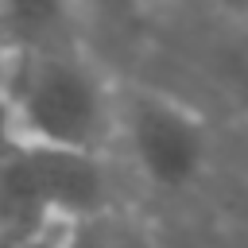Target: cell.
<instances>
[{
  "mask_svg": "<svg viewBox=\"0 0 248 248\" xmlns=\"http://www.w3.org/2000/svg\"><path fill=\"white\" fill-rule=\"evenodd\" d=\"M0 124L27 143L105 155L116 136V85L78 39L8 54Z\"/></svg>",
  "mask_w": 248,
  "mask_h": 248,
  "instance_id": "6da1fadb",
  "label": "cell"
},
{
  "mask_svg": "<svg viewBox=\"0 0 248 248\" xmlns=\"http://www.w3.org/2000/svg\"><path fill=\"white\" fill-rule=\"evenodd\" d=\"M112 205L105 155L27 143L0 124V240L19 244Z\"/></svg>",
  "mask_w": 248,
  "mask_h": 248,
  "instance_id": "7a4b0ae2",
  "label": "cell"
},
{
  "mask_svg": "<svg viewBox=\"0 0 248 248\" xmlns=\"http://www.w3.org/2000/svg\"><path fill=\"white\" fill-rule=\"evenodd\" d=\"M116 136L128 140L143 178L167 194L194 186L213 155L209 120L186 101L147 85L116 89Z\"/></svg>",
  "mask_w": 248,
  "mask_h": 248,
  "instance_id": "3957f363",
  "label": "cell"
},
{
  "mask_svg": "<svg viewBox=\"0 0 248 248\" xmlns=\"http://www.w3.org/2000/svg\"><path fill=\"white\" fill-rule=\"evenodd\" d=\"M81 0H0V54L54 46L74 35Z\"/></svg>",
  "mask_w": 248,
  "mask_h": 248,
  "instance_id": "277c9868",
  "label": "cell"
},
{
  "mask_svg": "<svg viewBox=\"0 0 248 248\" xmlns=\"http://www.w3.org/2000/svg\"><path fill=\"white\" fill-rule=\"evenodd\" d=\"M58 248H151V236L136 217L108 205L101 213L66 221L62 236H58Z\"/></svg>",
  "mask_w": 248,
  "mask_h": 248,
  "instance_id": "5b68a950",
  "label": "cell"
},
{
  "mask_svg": "<svg viewBox=\"0 0 248 248\" xmlns=\"http://www.w3.org/2000/svg\"><path fill=\"white\" fill-rule=\"evenodd\" d=\"M81 4H85V0H81ZM89 4H97V8H105V12H116V16H132V12L151 8L155 0H89Z\"/></svg>",
  "mask_w": 248,
  "mask_h": 248,
  "instance_id": "8992f818",
  "label": "cell"
},
{
  "mask_svg": "<svg viewBox=\"0 0 248 248\" xmlns=\"http://www.w3.org/2000/svg\"><path fill=\"white\" fill-rule=\"evenodd\" d=\"M58 236H62V225H50V229H43V232L19 240L16 248H58Z\"/></svg>",
  "mask_w": 248,
  "mask_h": 248,
  "instance_id": "52a82bcc",
  "label": "cell"
},
{
  "mask_svg": "<svg viewBox=\"0 0 248 248\" xmlns=\"http://www.w3.org/2000/svg\"><path fill=\"white\" fill-rule=\"evenodd\" d=\"M213 8L232 19H248V0H213Z\"/></svg>",
  "mask_w": 248,
  "mask_h": 248,
  "instance_id": "ba28073f",
  "label": "cell"
},
{
  "mask_svg": "<svg viewBox=\"0 0 248 248\" xmlns=\"http://www.w3.org/2000/svg\"><path fill=\"white\" fill-rule=\"evenodd\" d=\"M0 248H16V244H8V240H0Z\"/></svg>",
  "mask_w": 248,
  "mask_h": 248,
  "instance_id": "9c48e42d",
  "label": "cell"
},
{
  "mask_svg": "<svg viewBox=\"0 0 248 248\" xmlns=\"http://www.w3.org/2000/svg\"><path fill=\"white\" fill-rule=\"evenodd\" d=\"M0 78H4V54H0Z\"/></svg>",
  "mask_w": 248,
  "mask_h": 248,
  "instance_id": "30bf717a",
  "label": "cell"
}]
</instances>
